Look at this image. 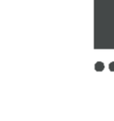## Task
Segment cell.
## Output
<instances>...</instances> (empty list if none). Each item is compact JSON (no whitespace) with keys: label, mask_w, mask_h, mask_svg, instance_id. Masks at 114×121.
Segmentation results:
<instances>
[{"label":"cell","mask_w":114,"mask_h":121,"mask_svg":"<svg viewBox=\"0 0 114 121\" xmlns=\"http://www.w3.org/2000/svg\"><path fill=\"white\" fill-rule=\"evenodd\" d=\"M110 69H111V70H114V62H112V63L110 64Z\"/></svg>","instance_id":"cell-1"}]
</instances>
